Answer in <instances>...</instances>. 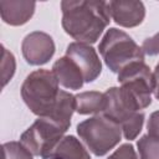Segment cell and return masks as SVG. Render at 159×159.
I'll return each mask as SVG.
<instances>
[{
	"label": "cell",
	"mask_w": 159,
	"mask_h": 159,
	"mask_svg": "<svg viewBox=\"0 0 159 159\" xmlns=\"http://www.w3.org/2000/svg\"><path fill=\"white\" fill-rule=\"evenodd\" d=\"M153 80H154V88H153V92H154L155 98L159 99V63H158V65L155 66V68H154Z\"/></svg>",
	"instance_id": "22"
},
{
	"label": "cell",
	"mask_w": 159,
	"mask_h": 159,
	"mask_svg": "<svg viewBox=\"0 0 159 159\" xmlns=\"http://www.w3.org/2000/svg\"><path fill=\"white\" fill-rule=\"evenodd\" d=\"M66 132L58 123L48 117H39L31 127L21 134V143L32 153V155L50 159Z\"/></svg>",
	"instance_id": "5"
},
{
	"label": "cell",
	"mask_w": 159,
	"mask_h": 159,
	"mask_svg": "<svg viewBox=\"0 0 159 159\" xmlns=\"http://www.w3.org/2000/svg\"><path fill=\"white\" fill-rule=\"evenodd\" d=\"M76 111V97L66 91H60L57 103L48 118L58 123L66 130L71 124V117Z\"/></svg>",
	"instance_id": "13"
},
{
	"label": "cell",
	"mask_w": 159,
	"mask_h": 159,
	"mask_svg": "<svg viewBox=\"0 0 159 159\" xmlns=\"http://www.w3.org/2000/svg\"><path fill=\"white\" fill-rule=\"evenodd\" d=\"M108 159H138V158L132 144H123L113 154H111Z\"/></svg>",
	"instance_id": "19"
},
{
	"label": "cell",
	"mask_w": 159,
	"mask_h": 159,
	"mask_svg": "<svg viewBox=\"0 0 159 159\" xmlns=\"http://www.w3.org/2000/svg\"><path fill=\"white\" fill-rule=\"evenodd\" d=\"M2 159H34L32 153L19 142H7L2 144Z\"/></svg>",
	"instance_id": "17"
},
{
	"label": "cell",
	"mask_w": 159,
	"mask_h": 159,
	"mask_svg": "<svg viewBox=\"0 0 159 159\" xmlns=\"http://www.w3.org/2000/svg\"><path fill=\"white\" fill-rule=\"evenodd\" d=\"M76 97V111L80 114H91V113H102L106 106L104 93L89 91L82 92L75 96Z\"/></svg>",
	"instance_id": "14"
},
{
	"label": "cell",
	"mask_w": 159,
	"mask_h": 159,
	"mask_svg": "<svg viewBox=\"0 0 159 159\" xmlns=\"http://www.w3.org/2000/svg\"><path fill=\"white\" fill-rule=\"evenodd\" d=\"M66 56L70 57L81 70L83 75L84 82H92L94 81L102 71V63L101 60L94 51L93 47H91L87 43L81 42H72L67 46Z\"/></svg>",
	"instance_id": "9"
},
{
	"label": "cell",
	"mask_w": 159,
	"mask_h": 159,
	"mask_svg": "<svg viewBox=\"0 0 159 159\" xmlns=\"http://www.w3.org/2000/svg\"><path fill=\"white\" fill-rule=\"evenodd\" d=\"M2 48V60H1V80H2V87L6 86V83L12 78L15 72V58L11 52H9L4 46Z\"/></svg>",
	"instance_id": "18"
},
{
	"label": "cell",
	"mask_w": 159,
	"mask_h": 159,
	"mask_svg": "<svg viewBox=\"0 0 159 159\" xmlns=\"http://www.w3.org/2000/svg\"><path fill=\"white\" fill-rule=\"evenodd\" d=\"M109 14L116 24L123 27H134L142 24L145 16V7L142 1L113 0L108 2Z\"/></svg>",
	"instance_id": "10"
},
{
	"label": "cell",
	"mask_w": 159,
	"mask_h": 159,
	"mask_svg": "<svg viewBox=\"0 0 159 159\" xmlns=\"http://www.w3.org/2000/svg\"><path fill=\"white\" fill-rule=\"evenodd\" d=\"M34 1H14L1 0L0 1V15L1 19L12 26L24 25L30 20L35 11Z\"/></svg>",
	"instance_id": "11"
},
{
	"label": "cell",
	"mask_w": 159,
	"mask_h": 159,
	"mask_svg": "<svg viewBox=\"0 0 159 159\" xmlns=\"http://www.w3.org/2000/svg\"><path fill=\"white\" fill-rule=\"evenodd\" d=\"M147 128H148V135L159 139V111H155L150 114Z\"/></svg>",
	"instance_id": "21"
},
{
	"label": "cell",
	"mask_w": 159,
	"mask_h": 159,
	"mask_svg": "<svg viewBox=\"0 0 159 159\" xmlns=\"http://www.w3.org/2000/svg\"><path fill=\"white\" fill-rule=\"evenodd\" d=\"M77 133L94 155L102 157L119 143L122 128L106 116L98 114L81 122Z\"/></svg>",
	"instance_id": "4"
},
{
	"label": "cell",
	"mask_w": 159,
	"mask_h": 159,
	"mask_svg": "<svg viewBox=\"0 0 159 159\" xmlns=\"http://www.w3.org/2000/svg\"><path fill=\"white\" fill-rule=\"evenodd\" d=\"M104 96L106 106L102 113L107 118L118 123L120 128L142 109L137 99L123 87H111Z\"/></svg>",
	"instance_id": "7"
},
{
	"label": "cell",
	"mask_w": 159,
	"mask_h": 159,
	"mask_svg": "<svg viewBox=\"0 0 159 159\" xmlns=\"http://www.w3.org/2000/svg\"><path fill=\"white\" fill-rule=\"evenodd\" d=\"M58 81L53 72L37 70L31 72L21 86V96L30 111L39 117H50L58 96Z\"/></svg>",
	"instance_id": "2"
},
{
	"label": "cell",
	"mask_w": 159,
	"mask_h": 159,
	"mask_svg": "<svg viewBox=\"0 0 159 159\" xmlns=\"http://www.w3.org/2000/svg\"><path fill=\"white\" fill-rule=\"evenodd\" d=\"M21 50L27 63L40 66L48 62L53 56L55 43L50 35L41 31H34L24 39Z\"/></svg>",
	"instance_id": "8"
},
{
	"label": "cell",
	"mask_w": 159,
	"mask_h": 159,
	"mask_svg": "<svg viewBox=\"0 0 159 159\" xmlns=\"http://www.w3.org/2000/svg\"><path fill=\"white\" fill-rule=\"evenodd\" d=\"M140 159H159V139L150 135H143L138 140Z\"/></svg>",
	"instance_id": "16"
},
{
	"label": "cell",
	"mask_w": 159,
	"mask_h": 159,
	"mask_svg": "<svg viewBox=\"0 0 159 159\" xmlns=\"http://www.w3.org/2000/svg\"><path fill=\"white\" fill-rule=\"evenodd\" d=\"M118 82L127 89L139 103L140 108H145L152 103L150 93L154 88L153 73L144 61H134L127 65L118 73Z\"/></svg>",
	"instance_id": "6"
},
{
	"label": "cell",
	"mask_w": 159,
	"mask_h": 159,
	"mask_svg": "<svg viewBox=\"0 0 159 159\" xmlns=\"http://www.w3.org/2000/svg\"><path fill=\"white\" fill-rule=\"evenodd\" d=\"M52 72L57 78L58 83L70 89H80L84 82L81 70L67 56L61 57L53 63Z\"/></svg>",
	"instance_id": "12"
},
{
	"label": "cell",
	"mask_w": 159,
	"mask_h": 159,
	"mask_svg": "<svg viewBox=\"0 0 159 159\" xmlns=\"http://www.w3.org/2000/svg\"><path fill=\"white\" fill-rule=\"evenodd\" d=\"M62 26L81 43H93L109 24L108 2L102 0H66L61 2Z\"/></svg>",
	"instance_id": "1"
},
{
	"label": "cell",
	"mask_w": 159,
	"mask_h": 159,
	"mask_svg": "<svg viewBox=\"0 0 159 159\" xmlns=\"http://www.w3.org/2000/svg\"><path fill=\"white\" fill-rule=\"evenodd\" d=\"M50 159H62V158H58V157H52V158H50Z\"/></svg>",
	"instance_id": "23"
},
{
	"label": "cell",
	"mask_w": 159,
	"mask_h": 159,
	"mask_svg": "<svg viewBox=\"0 0 159 159\" xmlns=\"http://www.w3.org/2000/svg\"><path fill=\"white\" fill-rule=\"evenodd\" d=\"M52 157H58L62 159H91L86 148L73 135L63 137L56 147Z\"/></svg>",
	"instance_id": "15"
},
{
	"label": "cell",
	"mask_w": 159,
	"mask_h": 159,
	"mask_svg": "<svg viewBox=\"0 0 159 159\" xmlns=\"http://www.w3.org/2000/svg\"><path fill=\"white\" fill-rule=\"evenodd\" d=\"M98 50L112 72L119 73L127 65L134 61H144L142 47H139L128 34L114 27L106 32Z\"/></svg>",
	"instance_id": "3"
},
{
	"label": "cell",
	"mask_w": 159,
	"mask_h": 159,
	"mask_svg": "<svg viewBox=\"0 0 159 159\" xmlns=\"http://www.w3.org/2000/svg\"><path fill=\"white\" fill-rule=\"evenodd\" d=\"M142 50L144 53H147L149 56L159 55V32L152 37L145 39L142 45Z\"/></svg>",
	"instance_id": "20"
}]
</instances>
